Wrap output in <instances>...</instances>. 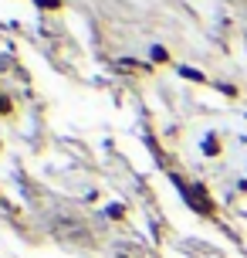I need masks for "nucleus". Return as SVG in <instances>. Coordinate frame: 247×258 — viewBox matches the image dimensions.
Listing matches in <instances>:
<instances>
[{
	"instance_id": "f03ea898",
	"label": "nucleus",
	"mask_w": 247,
	"mask_h": 258,
	"mask_svg": "<svg viewBox=\"0 0 247 258\" xmlns=\"http://www.w3.org/2000/svg\"><path fill=\"white\" fill-rule=\"evenodd\" d=\"M41 7H58V0H38Z\"/></svg>"
},
{
	"instance_id": "f257e3e1",
	"label": "nucleus",
	"mask_w": 247,
	"mask_h": 258,
	"mask_svg": "<svg viewBox=\"0 0 247 258\" xmlns=\"http://www.w3.org/2000/svg\"><path fill=\"white\" fill-rule=\"evenodd\" d=\"M200 194H203V187H183V201H186V204H193L196 211L210 214V211H213V204H210V201H203Z\"/></svg>"
}]
</instances>
